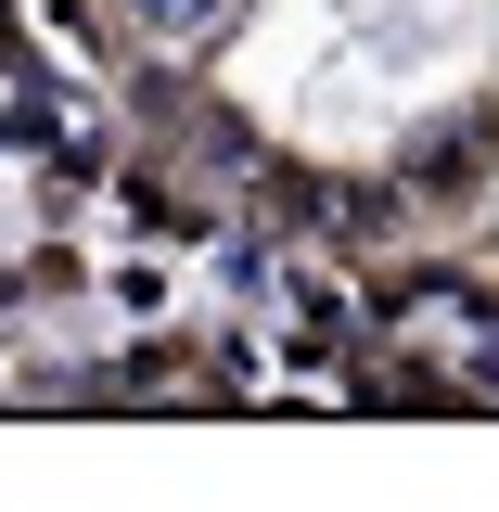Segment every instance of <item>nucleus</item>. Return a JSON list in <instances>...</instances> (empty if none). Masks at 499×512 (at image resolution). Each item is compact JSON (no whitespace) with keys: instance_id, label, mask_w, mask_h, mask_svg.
<instances>
[{"instance_id":"1","label":"nucleus","mask_w":499,"mask_h":512,"mask_svg":"<svg viewBox=\"0 0 499 512\" xmlns=\"http://www.w3.org/2000/svg\"><path fill=\"white\" fill-rule=\"evenodd\" d=\"M128 13H141V26H154V39H205V26H218V13H231V0H128Z\"/></svg>"}]
</instances>
